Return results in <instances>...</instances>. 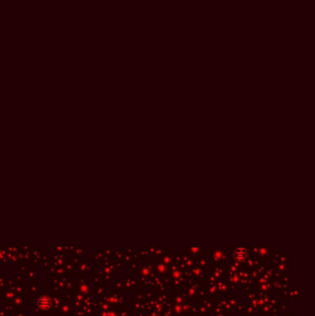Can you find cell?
<instances>
[{"label": "cell", "mask_w": 315, "mask_h": 316, "mask_svg": "<svg viewBox=\"0 0 315 316\" xmlns=\"http://www.w3.org/2000/svg\"><path fill=\"white\" fill-rule=\"evenodd\" d=\"M37 305L41 310H44V311L48 310L52 306V299L48 296H45V295L41 296L37 300Z\"/></svg>", "instance_id": "1"}, {"label": "cell", "mask_w": 315, "mask_h": 316, "mask_svg": "<svg viewBox=\"0 0 315 316\" xmlns=\"http://www.w3.org/2000/svg\"><path fill=\"white\" fill-rule=\"evenodd\" d=\"M233 255H234L236 260L243 261L247 257V249L245 248L244 246H239V247L235 249V251H234Z\"/></svg>", "instance_id": "2"}]
</instances>
